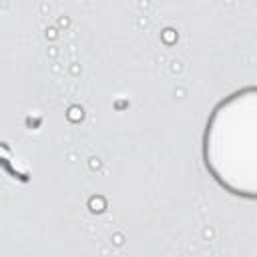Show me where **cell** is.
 Masks as SVG:
<instances>
[{
    "instance_id": "obj_1",
    "label": "cell",
    "mask_w": 257,
    "mask_h": 257,
    "mask_svg": "<svg viewBox=\"0 0 257 257\" xmlns=\"http://www.w3.org/2000/svg\"><path fill=\"white\" fill-rule=\"evenodd\" d=\"M203 161L225 191L257 199V86L235 90L211 110Z\"/></svg>"
}]
</instances>
